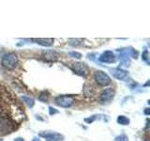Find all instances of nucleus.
I'll use <instances>...</instances> for the list:
<instances>
[{
  "instance_id": "obj_1",
  "label": "nucleus",
  "mask_w": 150,
  "mask_h": 141,
  "mask_svg": "<svg viewBox=\"0 0 150 141\" xmlns=\"http://www.w3.org/2000/svg\"><path fill=\"white\" fill-rule=\"evenodd\" d=\"M16 124L7 113H0V135L12 133L16 129Z\"/></svg>"
},
{
  "instance_id": "obj_2",
  "label": "nucleus",
  "mask_w": 150,
  "mask_h": 141,
  "mask_svg": "<svg viewBox=\"0 0 150 141\" xmlns=\"http://www.w3.org/2000/svg\"><path fill=\"white\" fill-rule=\"evenodd\" d=\"M18 63H19V58L15 53H8L6 55H4L1 59V64L3 67L9 70L17 67Z\"/></svg>"
},
{
  "instance_id": "obj_3",
  "label": "nucleus",
  "mask_w": 150,
  "mask_h": 141,
  "mask_svg": "<svg viewBox=\"0 0 150 141\" xmlns=\"http://www.w3.org/2000/svg\"><path fill=\"white\" fill-rule=\"evenodd\" d=\"M94 79H95L98 86L100 87H107L111 83L110 76L102 70H97L94 74Z\"/></svg>"
},
{
  "instance_id": "obj_4",
  "label": "nucleus",
  "mask_w": 150,
  "mask_h": 141,
  "mask_svg": "<svg viewBox=\"0 0 150 141\" xmlns=\"http://www.w3.org/2000/svg\"><path fill=\"white\" fill-rule=\"evenodd\" d=\"M74 103L73 96L71 95H61L55 98V103L61 107H70Z\"/></svg>"
},
{
  "instance_id": "obj_5",
  "label": "nucleus",
  "mask_w": 150,
  "mask_h": 141,
  "mask_svg": "<svg viewBox=\"0 0 150 141\" xmlns=\"http://www.w3.org/2000/svg\"><path fill=\"white\" fill-rule=\"evenodd\" d=\"M72 70L73 72L80 75V76H86L88 74V67L86 63L83 62H76L72 64Z\"/></svg>"
},
{
  "instance_id": "obj_6",
  "label": "nucleus",
  "mask_w": 150,
  "mask_h": 141,
  "mask_svg": "<svg viewBox=\"0 0 150 141\" xmlns=\"http://www.w3.org/2000/svg\"><path fill=\"white\" fill-rule=\"evenodd\" d=\"M115 91L114 88H105L104 90H103L101 93H100V100L101 103H108L112 101V99L115 97Z\"/></svg>"
},
{
  "instance_id": "obj_7",
  "label": "nucleus",
  "mask_w": 150,
  "mask_h": 141,
  "mask_svg": "<svg viewBox=\"0 0 150 141\" xmlns=\"http://www.w3.org/2000/svg\"><path fill=\"white\" fill-rule=\"evenodd\" d=\"M40 135L45 138L46 141H60L63 139V135L55 132H42Z\"/></svg>"
},
{
  "instance_id": "obj_8",
  "label": "nucleus",
  "mask_w": 150,
  "mask_h": 141,
  "mask_svg": "<svg viewBox=\"0 0 150 141\" xmlns=\"http://www.w3.org/2000/svg\"><path fill=\"white\" fill-rule=\"evenodd\" d=\"M100 61L103 63H112L115 61V56L112 51H105L100 56Z\"/></svg>"
},
{
  "instance_id": "obj_9",
  "label": "nucleus",
  "mask_w": 150,
  "mask_h": 141,
  "mask_svg": "<svg viewBox=\"0 0 150 141\" xmlns=\"http://www.w3.org/2000/svg\"><path fill=\"white\" fill-rule=\"evenodd\" d=\"M58 56L59 55L56 53L55 51H53V50L43 51V58L46 61H48V62H54V61L58 59Z\"/></svg>"
},
{
  "instance_id": "obj_10",
  "label": "nucleus",
  "mask_w": 150,
  "mask_h": 141,
  "mask_svg": "<svg viewBox=\"0 0 150 141\" xmlns=\"http://www.w3.org/2000/svg\"><path fill=\"white\" fill-rule=\"evenodd\" d=\"M111 73L112 74V76L115 78L118 79V80H124L128 76V72L122 70L120 68H115V69H111Z\"/></svg>"
},
{
  "instance_id": "obj_11",
  "label": "nucleus",
  "mask_w": 150,
  "mask_h": 141,
  "mask_svg": "<svg viewBox=\"0 0 150 141\" xmlns=\"http://www.w3.org/2000/svg\"><path fill=\"white\" fill-rule=\"evenodd\" d=\"M32 41L41 46H51L54 43V39H51V38H46V39L44 38H33Z\"/></svg>"
},
{
  "instance_id": "obj_12",
  "label": "nucleus",
  "mask_w": 150,
  "mask_h": 141,
  "mask_svg": "<svg viewBox=\"0 0 150 141\" xmlns=\"http://www.w3.org/2000/svg\"><path fill=\"white\" fill-rule=\"evenodd\" d=\"M22 100L25 102V105L28 106V107H33L34 106V100H33L32 98H30V97H27V96H22Z\"/></svg>"
},
{
  "instance_id": "obj_13",
  "label": "nucleus",
  "mask_w": 150,
  "mask_h": 141,
  "mask_svg": "<svg viewBox=\"0 0 150 141\" xmlns=\"http://www.w3.org/2000/svg\"><path fill=\"white\" fill-rule=\"evenodd\" d=\"M117 122L121 125H129V118L121 115V116H118V118H117Z\"/></svg>"
},
{
  "instance_id": "obj_14",
  "label": "nucleus",
  "mask_w": 150,
  "mask_h": 141,
  "mask_svg": "<svg viewBox=\"0 0 150 141\" xmlns=\"http://www.w3.org/2000/svg\"><path fill=\"white\" fill-rule=\"evenodd\" d=\"M49 97H50V94L48 91H43V92H41L40 94V96H39V100L40 102H43V103H47L49 100Z\"/></svg>"
},
{
  "instance_id": "obj_15",
  "label": "nucleus",
  "mask_w": 150,
  "mask_h": 141,
  "mask_svg": "<svg viewBox=\"0 0 150 141\" xmlns=\"http://www.w3.org/2000/svg\"><path fill=\"white\" fill-rule=\"evenodd\" d=\"M83 91H84V95L87 96V97L94 96V94H95V91H94V89L91 87H88V86H84Z\"/></svg>"
},
{
  "instance_id": "obj_16",
  "label": "nucleus",
  "mask_w": 150,
  "mask_h": 141,
  "mask_svg": "<svg viewBox=\"0 0 150 141\" xmlns=\"http://www.w3.org/2000/svg\"><path fill=\"white\" fill-rule=\"evenodd\" d=\"M82 39H70L69 40V45H71V46H73V47H75V46H78V45H80L82 43Z\"/></svg>"
},
{
  "instance_id": "obj_17",
  "label": "nucleus",
  "mask_w": 150,
  "mask_h": 141,
  "mask_svg": "<svg viewBox=\"0 0 150 141\" xmlns=\"http://www.w3.org/2000/svg\"><path fill=\"white\" fill-rule=\"evenodd\" d=\"M69 56H71L72 58H78L80 59L82 58V55L78 53V52H75V51H71V52H69Z\"/></svg>"
},
{
  "instance_id": "obj_18",
  "label": "nucleus",
  "mask_w": 150,
  "mask_h": 141,
  "mask_svg": "<svg viewBox=\"0 0 150 141\" xmlns=\"http://www.w3.org/2000/svg\"><path fill=\"white\" fill-rule=\"evenodd\" d=\"M115 141H128V137L125 135H121L115 137Z\"/></svg>"
},
{
  "instance_id": "obj_19",
  "label": "nucleus",
  "mask_w": 150,
  "mask_h": 141,
  "mask_svg": "<svg viewBox=\"0 0 150 141\" xmlns=\"http://www.w3.org/2000/svg\"><path fill=\"white\" fill-rule=\"evenodd\" d=\"M142 58H143V60L145 61L146 63H149V61H148V51H144V52Z\"/></svg>"
},
{
  "instance_id": "obj_20",
  "label": "nucleus",
  "mask_w": 150,
  "mask_h": 141,
  "mask_svg": "<svg viewBox=\"0 0 150 141\" xmlns=\"http://www.w3.org/2000/svg\"><path fill=\"white\" fill-rule=\"evenodd\" d=\"M49 113H50V115H54V114H56V113H58L57 110H55L54 108H53L52 106L49 107Z\"/></svg>"
},
{
  "instance_id": "obj_21",
  "label": "nucleus",
  "mask_w": 150,
  "mask_h": 141,
  "mask_svg": "<svg viewBox=\"0 0 150 141\" xmlns=\"http://www.w3.org/2000/svg\"><path fill=\"white\" fill-rule=\"evenodd\" d=\"M144 114H145V115H149V114H150V109H149V108H145Z\"/></svg>"
},
{
  "instance_id": "obj_22",
  "label": "nucleus",
  "mask_w": 150,
  "mask_h": 141,
  "mask_svg": "<svg viewBox=\"0 0 150 141\" xmlns=\"http://www.w3.org/2000/svg\"><path fill=\"white\" fill-rule=\"evenodd\" d=\"M14 141H25V140H23V138H21V137H18V138H16L15 140H14Z\"/></svg>"
},
{
  "instance_id": "obj_23",
  "label": "nucleus",
  "mask_w": 150,
  "mask_h": 141,
  "mask_svg": "<svg viewBox=\"0 0 150 141\" xmlns=\"http://www.w3.org/2000/svg\"><path fill=\"white\" fill-rule=\"evenodd\" d=\"M33 141H40L39 139H37V138H34V140H33Z\"/></svg>"
}]
</instances>
